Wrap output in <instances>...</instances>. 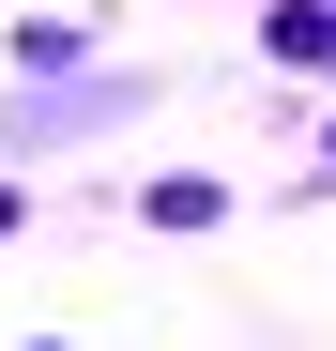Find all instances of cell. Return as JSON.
Here are the masks:
<instances>
[{"mask_svg": "<svg viewBox=\"0 0 336 351\" xmlns=\"http://www.w3.org/2000/svg\"><path fill=\"white\" fill-rule=\"evenodd\" d=\"M0 229H16V199H0Z\"/></svg>", "mask_w": 336, "mask_h": 351, "instance_id": "obj_1", "label": "cell"}]
</instances>
